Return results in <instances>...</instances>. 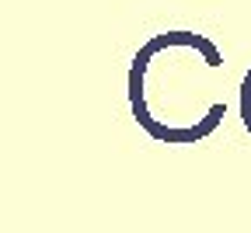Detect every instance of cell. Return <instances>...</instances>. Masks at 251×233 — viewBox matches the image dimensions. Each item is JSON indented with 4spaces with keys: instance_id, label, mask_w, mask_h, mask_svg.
Segmentation results:
<instances>
[{
    "instance_id": "6da1fadb",
    "label": "cell",
    "mask_w": 251,
    "mask_h": 233,
    "mask_svg": "<svg viewBox=\"0 0 251 233\" xmlns=\"http://www.w3.org/2000/svg\"><path fill=\"white\" fill-rule=\"evenodd\" d=\"M241 122H244V129L251 132V70H248L244 80H241Z\"/></svg>"
}]
</instances>
